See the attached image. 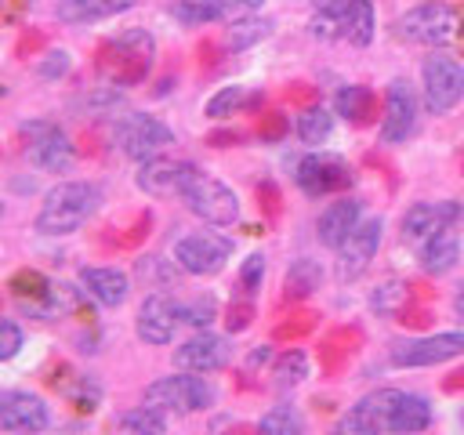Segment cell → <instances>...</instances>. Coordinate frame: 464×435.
<instances>
[{
    "instance_id": "obj_1",
    "label": "cell",
    "mask_w": 464,
    "mask_h": 435,
    "mask_svg": "<svg viewBox=\"0 0 464 435\" xmlns=\"http://www.w3.org/2000/svg\"><path fill=\"white\" fill-rule=\"evenodd\" d=\"M98 203H102V188L94 181H58L54 188H47L36 210V232L69 236L94 218Z\"/></svg>"
},
{
    "instance_id": "obj_2",
    "label": "cell",
    "mask_w": 464,
    "mask_h": 435,
    "mask_svg": "<svg viewBox=\"0 0 464 435\" xmlns=\"http://www.w3.org/2000/svg\"><path fill=\"white\" fill-rule=\"evenodd\" d=\"M359 406L381 424L384 435H417L431 424V402L417 392L402 388H377L359 399Z\"/></svg>"
},
{
    "instance_id": "obj_3",
    "label": "cell",
    "mask_w": 464,
    "mask_h": 435,
    "mask_svg": "<svg viewBox=\"0 0 464 435\" xmlns=\"http://www.w3.org/2000/svg\"><path fill=\"white\" fill-rule=\"evenodd\" d=\"M181 199H185V207H188L196 218H203V221L214 225V228H228V225L239 221V196H236L225 181H218L214 174H207V170H199V167H196V174L185 181Z\"/></svg>"
},
{
    "instance_id": "obj_4",
    "label": "cell",
    "mask_w": 464,
    "mask_h": 435,
    "mask_svg": "<svg viewBox=\"0 0 464 435\" xmlns=\"http://www.w3.org/2000/svg\"><path fill=\"white\" fill-rule=\"evenodd\" d=\"M145 402L163 410V413H199L214 402V388L203 381V373H170V377H156L145 388Z\"/></svg>"
},
{
    "instance_id": "obj_5",
    "label": "cell",
    "mask_w": 464,
    "mask_h": 435,
    "mask_svg": "<svg viewBox=\"0 0 464 435\" xmlns=\"http://www.w3.org/2000/svg\"><path fill=\"white\" fill-rule=\"evenodd\" d=\"M152 51H156V44H152V36L145 29H127L112 44L102 47V69L120 87L138 83L149 72V65H152Z\"/></svg>"
},
{
    "instance_id": "obj_6",
    "label": "cell",
    "mask_w": 464,
    "mask_h": 435,
    "mask_svg": "<svg viewBox=\"0 0 464 435\" xmlns=\"http://www.w3.org/2000/svg\"><path fill=\"white\" fill-rule=\"evenodd\" d=\"M395 33L402 40H410V44H420V47H442V44H450L457 36V11L450 4H442V0L413 4L399 18Z\"/></svg>"
},
{
    "instance_id": "obj_7",
    "label": "cell",
    "mask_w": 464,
    "mask_h": 435,
    "mask_svg": "<svg viewBox=\"0 0 464 435\" xmlns=\"http://www.w3.org/2000/svg\"><path fill=\"white\" fill-rule=\"evenodd\" d=\"M420 91L428 112H450L464 98V65L450 54H431L420 65Z\"/></svg>"
},
{
    "instance_id": "obj_8",
    "label": "cell",
    "mask_w": 464,
    "mask_h": 435,
    "mask_svg": "<svg viewBox=\"0 0 464 435\" xmlns=\"http://www.w3.org/2000/svg\"><path fill=\"white\" fill-rule=\"evenodd\" d=\"M116 145H120L123 156L145 163L152 156H163L167 145H174V130L163 120L149 116V112H127L116 123Z\"/></svg>"
},
{
    "instance_id": "obj_9",
    "label": "cell",
    "mask_w": 464,
    "mask_h": 435,
    "mask_svg": "<svg viewBox=\"0 0 464 435\" xmlns=\"http://www.w3.org/2000/svg\"><path fill=\"white\" fill-rule=\"evenodd\" d=\"M232 239L221 232H188L174 243V265L188 276H218L232 257Z\"/></svg>"
},
{
    "instance_id": "obj_10",
    "label": "cell",
    "mask_w": 464,
    "mask_h": 435,
    "mask_svg": "<svg viewBox=\"0 0 464 435\" xmlns=\"http://www.w3.org/2000/svg\"><path fill=\"white\" fill-rule=\"evenodd\" d=\"M22 138H25V156L33 167L40 170H51V174H65L72 167V145H69V134L51 123V120H33L22 127Z\"/></svg>"
},
{
    "instance_id": "obj_11",
    "label": "cell",
    "mask_w": 464,
    "mask_h": 435,
    "mask_svg": "<svg viewBox=\"0 0 464 435\" xmlns=\"http://www.w3.org/2000/svg\"><path fill=\"white\" fill-rule=\"evenodd\" d=\"M464 352V334L460 330H446V334H431V337H417L406 344L392 348V366L399 370H420V366H439L450 362Z\"/></svg>"
},
{
    "instance_id": "obj_12",
    "label": "cell",
    "mask_w": 464,
    "mask_h": 435,
    "mask_svg": "<svg viewBox=\"0 0 464 435\" xmlns=\"http://www.w3.org/2000/svg\"><path fill=\"white\" fill-rule=\"evenodd\" d=\"M178 326H181V304L167 290H152L138 308V323H134L138 337L145 344H170Z\"/></svg>"
},
{
    "instance_id": "obj_13",
    "label": "cell",
    "mask_w": 464,
    "mask_h": 435,
    "mask_svg": "<svg viewBox=\"0 0 464 435\" xmlns=\"http://www.w3.org/2000/svg\"><path fill=\"white\" fill-rule=\"evenodd\" d=\"M47 424H51V413H47V402L40 395L18 392V388L0 392V431H11V435H40Z\"/></svg>"
},
{
    "instance_id": "obj_14",
    "label": "cell",
    "mask_w": 464,
    "mask_h": 435,
    "mask_svg": "<svg viewBox=\"0 0 464 435\" xmlns=\"http://www.w3.org/2000/svg\"><path fill=\"white\" fill-rule=\"evenodd\" d=\"M381 232H384V221L381 218H366V221H359L348 232V239L337 246V276L341 279H359L366 272V265L377 257Z\"/></svg>"
},
{
    "instance_id": "obj_15",
    "label": "cell",
    "mask_w": 464,
    "mask_h": 435,
    "mask_svg": "<svg viewBox=\"0 0 464 435\" xmlns=\"http://www.w3.org/2000/svg\"><path fill=\"white\" fill-rule=\"evenodd\" d=\"M228 355H232L228 337L210 334V330H199L185 344L174 348V366L185 370V373H214V370H221L228 362Z\"/></svg>"
},
{
    "instance_id": "obj_16",
    "label": "cell",
    "mask_w": 464,
    "mask_h": 435,
    "mask_svg": "<svg viewBox=\"0 0 464 435\" xmlns=\"http://www.w3.org/2000/svg\"><path fill=\"white\" fill-rule=\"evenodd\" d=\"M413 127H417V94L406 80H392L384 98V116H381V141L399 145L413 134Z\"/></svg>"
},
{
    "instance_id": "obj_17",
    "label": "cell",
    "mask_w": 464,
    "mask_h": 435,
    "mask_svg": "<svg viewBox=\"0 0 464 435\" xmlns=\"http://www.w3.org/2000/svg\"><path fill=\"white\" fill-rule=\"evenodd\" d=\"M297 185L308 196H326L337 192L344 185H352V170L341 156H326V152H308L297 163Z\"/></svg>"
},
{
    "instance_id": "obj_18",
    "label": "cell",
    "mask_w": 464,
    "mask_h": 435,
    "mask_svg": "<svg viewBox=\"0 0 464 435\" xmlns=\"http://www.w3.org/2000/svg\"><path fill=\"white\" fill-rule=\"evenodd\" d=\"M457 218H460V203H450V199H442V203H413L402 214V239L424 246L431 236L453 228Z\"/></svg>"
},
{
    "instance_id": "obj_19",
    "label": "cell",
    "mask_w": 464,
    "mask_h": 435,
    "mask_svg": "<svg viewBox=\"0 0 464 435\" xmlns=\"http://www.w3.org/2000/svg\"><path fill=\"white\" fill-rule=\"evenodd\" d=\"M196 174L188 160H170V156H152L138 167V188L145 196H181L185 181Z\"/></svg>"
},
{
    "instance_id": "obj_20",
    "label": "cell",
    "mask_w": 464,
    "mask_h": 435,
    "mask_svg": "<svg viewBox=\"0 0 464 435\" xmlns=\"http://www.w3.org/2000/svg\"><path fill=\"white\" fill-rule=\"evenodd\" d=\"M359 221H362V203H359L355 196H341V199H334V203L319 214V221H315L319 243L330 246V250H337Z\"/></svg>"
},
{
    "instance_id": "obj_21",
    "label": "cell",
    "mask_w": 464,
    "mask_h": 435,
    "mask_svg": "<svg viewBox=\"0 0 464 435\" xmlns=\"http://www.w3.org/2000/svg\"><path fill=\"white\" fill-rule=\"evenodd\" d=\"M80 283H83V290H87L98 304H105V308H120V304L127 301V294H130L127 272H120V268H112V265H91V268H83V272H80Z\"/></svg>"
},
{
    "instance_id": "obj_22",
    "label": "cell",
    "mask_w": 464,
    "mask_h": 435,
    "mask_svg": "<svg viewBox=\"0 0 464 435\" xmlns=\"http://www.w3.org/2000/svg\"><path fill=\"white\" fill-rule=\"evenodd\" d=\"M130 7H134V0H58V18L69 25H91V22L123 14Z\"/></svg>"
},
{
    "instance_id": "obj_23",
    "label": "cell",
    "mask_w": 464,
    "mask_h": 435,
    "mask_svg": "<svg viewBox=\"0 0 464 435\" xmlns=\"http://www.w3.org/2000/svg\"><path fill=\"white\" fill-rule=\"evenodd\" d=\"M457 261H460V236H457L453 228H446V232L431 236V239L420 246V268H424V272H431V276L450 272Z\"/></svg>"
},
{
    "instance_id": "obj_24",
    "label": "cell",
    "mask_w": 464,
    "mask_h": 435,
    "mask_svg": "<svg viewBox=\"0 0 464 435\" xmlns=\"http://www.w3.org/2000/svg\"><path fill=\"white\" fill-rule=\"evenodd\" d=\"M344 14H348V0H315L312 18H308L312 36H319V40L344 36Z\"/></svg>"
},
{
    "instance_id": "obj_25",
    "label": "cell",
    "mask_w": 464,
    "mask_h": 435,
    "mask_svg": "<svg viewBox=\"0 0 464 435\" xmlns=\"http://www.w3.org/2000/svg\"><path fill=\"white\" fill-rule=\"evenodd\" d=\"M373 4L370 0H348V14H344V40L355 47H370L373 44Z\"/></svg>"
},
{
    "instance_id": "obj_26",
    "label": "cell",
    "mask_w": 464,
    "mask_h": 435,
    "mask_svg": "<svg viewBox=\"0 0 464 435\" xmlns=\"http://www.w3.org/2000/svg\"><path fill=\"white\" fill-rule=\"evenodd\" d=\"M319 283H323V268H319V261H312V257H297L290 268H286V301H301V297H308V294H315L319 290Z\"/></svg>"
},
{
    "instance_id": "obj_27",
    "label": "cell",
    "mask_w": 464,
    "mask_h": 435,
    "mask_svg": "<svg viewBox=\"0 0 464 435\" xmlns=\"http://www.w3.org/2000/svg\"><path fill=\"white\" fill-rule=\"evenodd\" d=\"M120 431L123 435H167V413L156 406H134L120 417Z\"/></svg>"
},
{
    "instance_id": "obj_28",
    "label": "cell",
    "mask_w": 464,
    "mask_h": 435,
    "mask_svg": "<svg viewBox=\"0 0 464 435\" xmlns=\"http://www.w3.org/2000/svg\"><path fill=\"white\" fill-rule=\"evenodd\" d=\"M294 130H297V138H301L304 145H323V141L330 138V130H334V116H330V109H323V105H308V109L297 116Z\"/></svg>"
},
{
    "instance_id": "obj_29",
    "label": "cell",
    "mask_w": 464,
    "mask_h": 435,
    "mask_svg": "<svg viewBox=\"0 0 464 435\" xmlns=\"http://www.w3.org/2000/svg\"><path fill=\"white\" fill-rule=\"evenodd\" d=\"M268 29H272V22H268V18H250V14L232 18V25H228V33H225V47H228V51H243V47H250V44L265 40V36H268Z\"/></svg>"
},
{
    "instance_id": "obj_30",
    "label": "cell",
    "mask_w": 464,
    "mask_h": 435,
    "mask_svg": "<svg viewBox=\"0 0 464 435\" xmlns=\"http://www.w3.org/2000/svg\"><path fill=\"white\" fill-rule=\"evenodd\" d=\"M170 14H174L181 25H207V22L232 18L225 7H218V4H210V0H174V4H170Z\"/></svg>"
},
{
    "instance_id": "obj_31",
    "label": "cell",
    "mask_w": 464,
    "mask_h": 435,
    "mask_svg": "<svg viewBox=\"0 0 464 435\" xmlns=\"http://www.w3.org/2000/svg\"><path fill=\"white\" fill-rule=\"evenodd\" d=\"M272 377H276V388H297L304 377H308V355L301 352V348H290V352H283L279 359H276V366H272Z\"/></svg>"
},
{
    "instance_id": "obj_32",
    "label": "cell",
    "mask_w": 464,
    "mask_h": 435,
    "mask_svg": "<svg viewBox=\"0 0 464 435\" xmlns=\"http://www.w3.org/2000/svg\"><path fill=\"white\" fill-rule=\"evenodd\" d=\"M243 105H250L246 87L243 83H228V87H221V91H214L207 98V116L210 120H225V116H236Z\"/></svg>"
},
{
    "instance_id": "obj_33",
    "label": "cell",
    "mask_w": 464,
    "mask_h": 435,
    "mask_svg": "<svg viewBox=\"0 0 464 435\" xmlns=\"http://www.w3.org/2000/svg\"><path fill=\"white\" fill-rule=\"evenodd\" d=\"M337 116H344V120H352V123H362L366 116H370V105H373V98H370V91L366 87H359V83H348V87H341L337 91Z\"/></svg>"
},
{
    "instance_id": "obj_34",
    "label": "cell",
    "mask_w": 464,
    "mask_h": 435,
    "mask_svg": "<svg viewBox=\"0 0 464 435\" xmlns=\"http://www.w3.org/2000/svg\"><path fill=\"white\" fill-rule=\"evenodd\" d=\"M301 431L304 428H301V417L294 406H272L254 428V435H301Z\"/></svg>"
},
{
    "instance_id": "obj_35",
    "label": "cell",
    "mask_w": 464,
    "mask_h": 435,
    "mask_svg": "<svg viewBox=\"0 0 464 435\" xmlns=\"http://www.w3.org/2000/svg\"><path fill=\"white\" fill-rule=\"evenodd\" d=\"M334 435H384L381 431V424L355 402L348 413H341L337 417V424H334Z\"/></svg>"
},
{
    "instance_id": "obj_36",
    "label": "cell",
    "mask_w": 464,
    "mask_h": 435,
    "mask_svg": "<svg viewBox=\"0 0 464 435\" xmlns=\"http://www.w3.org/2000/svg\"><path fill=\"white\" fill-rule=\"evenodd\" d=\"M214 319H218V301L210 294H199V297H192V301L181 304V323H188L196 330H207Z\"/></svg>"
},
{
    "instance_id": "obj_37",
    "label": "cell",
    "mask_w": 464,
    "mask_h": 435,
    "mask_svg": "<svg viewBox=\"0 0 464 435\" xmlns=\"http://www.w3.org/2000/svg\"><path fill=\"white\" fill-rule=\"evenodd\" d=\"M402 304H406V286L402 283H381L370 297V308L381 312V315H395V312H402Z\"/></svg>"
},
{
    "instance_id": "obj_38",
    "label": "cell",
    "mask_w": 464,
    "mask_h": 435,
    "mask_svg": "<svg viewBox=\"0 0 464 435\" xmlns=\"http://www.w3.org/2000/svg\"><path fill=\"white\" fill-rule=\"evenodd\" d=\"M11 290H14L22 301H33V297H47V294H51V286H47V279H44L40 272H18V276L11 279Z\"/></svg>"
},
{
    "instance_id": "obj_39",
    "label": "cell",
    "mask_w": 464,
    "mask_h": 435,
    "mask_svg": "<svg viewBox=\"0 0 464 435\" xmlns=\"http://www.w3.org/2000/svg\"><path fill=\"white\" fill-rule=\"evenodd\" d=\"M22 352V326L14 319H4L0 315V362L14 359Z\"/></svg>"
},
{
    "instance_id": "obj_40",
    "label": "cell",
    "mask_w": 464,
    "mask_h": 435,
    "mask_svg": "<svg viewBox=\"0 0 464 435\" xmlns=\"http://www.w3.org/2000/svg\"><path fill=\"white\" fill-rule=\"evenodd\" d=\"M261 279H265V254H250V257L243 261V268H239V286H243V294H254V290L261 286Z\"/></svg>"
},
{
    "instance_id": "obj_41",
    "label": "cell",
    "mask_w": 464,
    "mask_h": 435,
    "mask_svg": "<svg viewBox=\"0 0 464 435\" xmlns=\"http://www.w3.org/2000/svg\"><path fill=\"white\" fill-rule=\"evenodd\" d=\"M69 51H51V54H44V62L36 65V72L44 76V80H58V76H65L69 72Z\"/></svg>"
},
{
    "instance_id": "obj_42",
    "label": "cell",
    "mask_w": 464,
    "mask_h": 435,
    "mask_svg": "<svg viewBox=\"0 0 464 435\" xmlns=\"http://www.w3.org/2000/svg\"><path fill=\"white\" fill-rule=\"evenodd\" d=\"M250 319H254V304H250V301H236V304H228V312H225V326H228V334L246 330Z\"/></svg>"
},
{
    "instance_id": "obj_43",
    "label": "cell",
    "mask_w": 464,
    "mask_h": 435,
    "mask_svg": "<svg viewBox=\"0 0 464 435\" xmlns=\"http://www.w3.org/2000/svg\"><path fill=\"white\" fill-rule=\"evenodd\" d=\"M210 4H218V7H225L232 18H243V14H250V11H257L265 0H210Z\"/></svg>"
},
{
    "instance_id": "obj_44",
    "label": "cell",
    "mask_w": 464,
    "mask_h": 435,
    "mask_svg": "<svg viewBox=\"0 0 464 435\" xmlns=\"http://www.w3.org/2000/svg\"><path fill=\"white\" fill-rule=\"evenodd\" d=\"M261 134H265V138H276V134H283V120H279V116H272V120L265 123V130H261Z\"/></svg>"
},
{
    "instance_id": "obj_45",
    "label": "cell",
    "mask_w": 464,
    "mask_h": 435,
    "mask_svg": "<svg viewBox=\"0 0 464 435\" xmlns=\"http://www.w3.org/2000/svg\"><path fill=\"white\" fill-rule=\"evenodd\" d=\"M453 308H457V315L464 319V283L457 286V294H453Z\"/></svg>"
},
{
    "instance_id": "obj_46",
    "label": "cell",
    "mask_w": 464,
    "mask_h": 435,
    "mask_svg": "<svg viewBox=\"0 0 464 435\" xmlns=\"http://www.w3.org/2000/svg\"><path fill=\"white\" fill-rule=\"evenodd\" d=\"M0 214H4V203H0Z\"/></svg>"
}]
</instances>
